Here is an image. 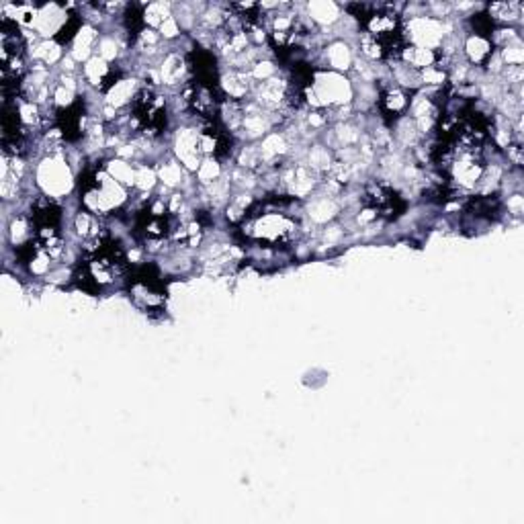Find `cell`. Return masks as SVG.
<instances>
[{"mask_svg": "<svg viewBox=\"0 0 524 524\" xmlns=\"http://www.w3.org/2000/svg\"><path fill=\"white\" fill-rule=\"evenodd\" d=\"M39 188L52 197H64L72 188V169L66 156H45L38 169Z\"/></svg>", "mask_w": 524, "mask_h": 524, "instance_id": "cell-1", "label": "cell"}, {"mask_svg": "<svg viewBox=\"0 0 524 524\" xmlns=\"http://www.w3.org/2000/svg\"><path fill=\"white\" fill-rule=\"evenodd\" d=\"M295 229H297V225L289 215L273 211V213H266V215L252 217L248 222V225L244 227V234H248L250 238H256V240L277 244L283 242V240H289Z\"/></svg>", "mask_w": 524, "mask_h": 524, "instance_id": "cell-2", "label": "cell"}, {"mask_svg": "<svg viewBox=\"0 0 524 524\" xmlns=\"http://www.w3.org/2000/svg\"><path fill=\"white\" fill-rule=\"evenodd\" d=\"M201 131L195 127H181L174 135V156L176 160L183 164V169L197 172L201 162H203V154H201Z\"/></svg>", "mask_w": 524, "mask_h": 524, "instance_id": "cell-3", "label": "cell"}, {"mask_svg": "<svg viewBox=\"0 0 524 524\" xmlns=\"http://www.w3.org/2000/svg\"><path fill=\"white\" fill-rule=\"evenodd\" d=\"M139 82L135 80V78H121V80H117V82H113L111 86L107 89V98H105V103L113 107V109H123V107H127L130 103L135 101V96L139 93Z\"/></svg>", "mask_w": 524, "mask_h": 524, "instance_id": "cell-4", "label": "cell"}, {"mask_svg": "<svg viewBox=\"0 0 524 524\" xmlns=\"http://www.w3.org/2000/svg\"><path fill=\"white\" fill-rule=\"evenodd\" d=\"M220 84H222V91L225 93L227 98L232 101H246L248 93H252V78L248 72H240V70H227L220 78Z\"/></svg>", "mask_w": 524, "mask_h": 524, "instance_id": "cell-5", "label": "cell"}, {"mask_svg": "<svg viewBox=\"0 0 524 524\" xmlns=\"http://www.w3.org/2000/svg\"><path fill=\"white\" fill-rule=\"evenodd\" d=\"M399 62H404L406 66H410L414 70H424V68H431L436 66L438 62V54L434 50H426V47H418V45H406L401 50V56Z\"/></svg>", "mask_w": 524, "mask_h": 524, "instance_id": "cell-6", "label": "cell"}, {"mask_svg": "<svg viewBox=\"0 0 524 524\" xmlns=\"http://www.w3.org/2000/svg\"><path fill=\"white\" fill-rule=\"evenodd\" d=\"M465 59L471 66H486L487 57L494 54V45L489 38H482V35H469L465 39Z\"/></svg>", "mask_w": 524, "mask_h": 524, "instance_id": "cell-7", "label": "cell"}, {"mask_svg": "<svg viewBox=\"0 0 524 524\" xmlns=\"http://www.w3.org/2000/svg\"><path fill=\"white\" fill-rule=\"evenodd\" d=\"M338 213H340V205L330 195H321L307 205V215L316 224H328L336 217Z\"/></svg>", "mask_w": 524, "mask_h": 524, "instance_id": "cell-8", "label": "cell"}, {"mask_svg": "<svg viewBox=\"0 0 524 524\" xmlns=\"http://www.w3.org/2000/svg\"><path fill=\"white\" fill-rule=\"evenodd\" d=\"M96 38H98V33L93 25H82L80 31L76 33L74 41H72V54L70 56L74 57L76 62L86 64L93 57L91 54H93V45L96 43Z\"/></svg>", "mask_w": 524, "mask_h": 524, "instance_id": "cell-9", "label": "cell"}, {"mask_svg": "<svg viewBox=\"0 0 524 524\" xmlns=\"http://www.w3.org/2000/svg\"><path fill=\"white\" fill-rule=\"evenodd\" d=\"M326 59L332 68V72H348L355 64V56H353V50L348 47V43L344 41H334L328 50H326Z\"/></svg>", "mask_w": 524, "mask_h": 524, "instance_id": "cell-10", "label": "cell"}, {"mask_svg": "<svg viewBox=\"0 0 524 524\" xmlns=\"http://www.w3.org/2000/svg\"><path fill=\"white\" fill-rule=\"evenodd\" d=\"M307 17L318 23V25H336L342 19L340 15V6L336 2H328V0H316V2H307Z\"/></svg>", "mask_w": 524, "mask_h": 524, "instance_id": "cell-11", "label": "cell"}, {"mask_svg": "<svg viewBox=\"0 0 524 524\" xmlns=\"http://www.w3.org/2000/svg\"><path fill=\"white\" fill-rule=\"evenodd\" d=\"M187 70L188 66L185 57L178 56V54H170V56L164 57V62L160 66V82L166 84V86H174L181 80H185Z\"/></svg>", "mask_w": 524, "mask_h": 524, "instance_id": "cell-12", "label": "cell"}, {"mask_svg": "<svg viewBox=\"0 0 524 524\" xmlns=\"http://www.w3.org/2000/svg\"><path fill=\"white\" fill-rule=\"evenodd\" d=\"M520 15H523L520 2H494V4H489V13H487L491 23H500L504 27L508 23L520 19Z\"/></svg>", "mask_w": 524, "mask_h": 524, "instance_id": "cell-13", "label": "cell"}, {"mask_svg": "<svg viewBox=\"0 0 524 524\" xmlns=\"http://www.w3.org/2000/svg\"><path fill=\"white\" fill-rule=\"evenodd\" d=\"M31 56L38 59L39 64L43 66H52V64H57L64 59V54H62V45L57 43L56 39H45L38 43L33 50H31Z\"/></svg>", "mask_w": 524, "mask_h": 524, "instance_id": "cell-14", "label": "cell"}, {"mask_svg": "<svg viewBox=\"0 0 524 524\" xmlns=\"http://www.w3.org/2000/svg\"><path fill=\"white\" fill-rule=\"evenodd\" d=\"M332 164H334V154L328 150L326 146L316 144V146H312L307 150V166L314 170V172L326 174V172H330Z\"/></svg>", "mask_w": 524, "mask_h": 524, "instance_id": "cell-15", "label": "cell"}, {"mask_svg": "<svg viewBox=\"0 0 524 524\" xmlns=\"http://www.w3.org/2000/svg\"><path fill=\"white\" fill-rule=\"evenodd\" d=\"M105 170L109 172V176L115 178L119 185H123L125 188L135 187V169L131 166L127 160H121V158L109 160Z\"/></svg>", "mask_w": 524, "mask_h": 524, "instance_id": "cell-16", "label": "cell"}, {"mask_svg": "<svg viewBox=\"0 0 524 524\" xmlns=\"http://www.w3.org/2000/svg\"><path fill=\"white\" fill-rule=\"evenodd\" d=\"M410 94L399 86H389L383 94V109L389 115H399L410 107Z\"/></svg>", "mask_w": 524, "mask_h": 524, "instance_id": "cell-17", "label": "cell"}, {"mask_svg": "<svg viewBox=\"0 0 524 524\" xmlns=\"http://www.w3.org/2000/svg\"><path fill=\"white\" fill-rule=\"evenodd\" d=\"M170 17H172V4L170 2H152L142 13V19L148 25V29H160V25Z\"/></svg>", "mask_w": 524, "mask_h": 524, "instance_id": "cell-18", "label": "cell"}, {"mask_svg": "<svg viewBox=\"0 0 524 524\" xmlns=\"http://www.w3.org/2000/svg\"><path fill=\"white\" fill-rule=\"evenodd\" d=\"M158 181L169 188H176L183 185V178H185V169L183 164H178L176 160H169V162H162L158 169Z\"/></svg>", "mask_w": 524, "mask_h": 524, "instance_id": "cell-19", "label": "cell"}, {"mask_svg": "<svg viewBox=\"0 0 524 524\" xmlns=\"http://www.w3.org/2000/svg\"><path fill=\"white\" fill-rule=\"evenodd\" d=\"M109 74H111V66H109V62H105L103 57L93 56L86 64H84V78H86L93 86H101L103 82H107Z\"/></svg>", "mask_w": 524, "mask_h": 524, "instance_id": "cell-20", "label": "cell"}, {"mask_svg": "<svg viewBox=\"0 0 524 524\" xmlns=\"http://www.w3.org/2000/svg\"><path fill=\"white\" fill-rule=\"evenodd\" d=\"M358 45H360V54L367 57L369 62H377V59H383L385 57L383 43L377 38H373V35H369V33H363L358 38Z\"/></svg>", "mask_w": 524, "mask_h": 524, "instance_id": "cell-21", "label": "cell"}, {"mask_svg": "<svg viewBox=\"0 0 524 524\" xmlns=\"http://www.w3.org/2000/svg\"><path fill=\"white\" fill-rule=\"evenodd\" d=\"M222 164H220V160L217 158H213V156H209V158H203V162H201V166L197 170V178H199V183L205 187L209 183H213V181H217V178H222Z\"/></svg>", "mask_w": 524, "mask_h": 524, "instance_id": "cell-22", "label": "cell"}, {"mask_svg": "<svg viewBox=\"0 0 524 524\" xmlns=\"http://www.w3.org/2000/svg\"><path fill=\"white\" fill-rule=\"evenodd\" d=\"M500 57H502V62H504V68L506 66H523L524 62V45L520 38L516 39V41H512V43H508L504 45L502 50H500Z\"/></svg>", "mask_w": 524, "mask_h": 524, "instance_id": "cell-23", "label": "cell"}, {"mask_svg": "<svg viewBox=\"0 0 524 524\" xmlns=\"http://www.w3.org/2000/svg\"><path fill=\"white\" fill-rule=\"evenodd\" d=\"M29 222H27V217H23V215H17L11 225H8V234H11V242L15 244V246H23V244L29 240V236H31V232H29Z\"/></svg>", "mask_w": 524, "mask_h": 524, "instance_id": "cell-24", "label": "cell"}, {"mask_svg": "<svg viewBox=\"0 0 524 524\" xmlns=\"http://www.w3.org/2000/svg\"><path fill=\"white\" fill-rule=\"evenodd\" d=\"M158 185V172L150 166H137L135 169V188L142 193H150L152 188Z\"/></svg>", "mask_w": 524, "mask_h": 524, "instance_id": "cell-25", "label": "cell"}, {"mask_svg": "<svg viewBox=\"0 0 524 524\" xmlns=\"http://www.w3.org/2000/svg\"><path fill=\"white\" fill-rule=\"evenodd\" d=\"M447 78H449V74L438 66H431V68L420 70V82L426 84V86H432V89H443L447 84Z\"/></svg>", "mask_w": 524, "mask_h": 524, "instance_id": "cell-26", "label": "cell"}, {"mask_svg": "<svg viewBox=\"0 0 524 524\" xmlns=\"http://www.w3.org/2000/svg\"><path fill=\"white\" fill-rule=\"evenodd\" d=\"M52 96H54L52 103H54L56 109H70L76 101L74 91H70V89H66V86H62V84H57L56 89H54V94H52Z\"/></svg>", "mask_w": 524, "mask_h": 524, "instance_id": "cell-27", "label": "cell"}, {"mask_svg": "<svg viewBox=\"0 0 524 524\" xmlns=\"http://www.w3.org/2000/svg\"><path fill=\"white\" fill-rule=\"evenodd\" d=\"M96 56L103 57L105 62H111L115 57L119 56V45L117 41L111 38H103L98 43H96Z\"/></svg>", "mask_w": 524, "mask_h": 524, "instance_id": "cell-28", "label": "cell"}, {"mask_svg": "<svg viewBox=\"0 0 524 524\" xmlns=\"http://www.w3.org/2000/svg\"><path fill=\"white\" fill-rule=\"evenodd\" d=\"M158 33H160V38L166 39V41H172V39H176L181 35V25H178V21L174 19V15L160 25Z\"/></svg>", "mask_w": 524, "mask_h": 524, "instance_id": "cell-29", "label": "cell"}, {"mask_svg": "<svg viewBox=\"0 0 524 524\" xmlns=\"http://www.w3.org/2000/svg\"><path fill=\"white\" fill-rule=\"evenodd\" d=\"M506 207H508V213H512V215L520 217L524 211V197L520 195V193H512V195H508Z\"/></svg>", "mask_w": 524, "mask_h": 524, "instance_id": "cell-30", "label": "cell"}]
</instances>
